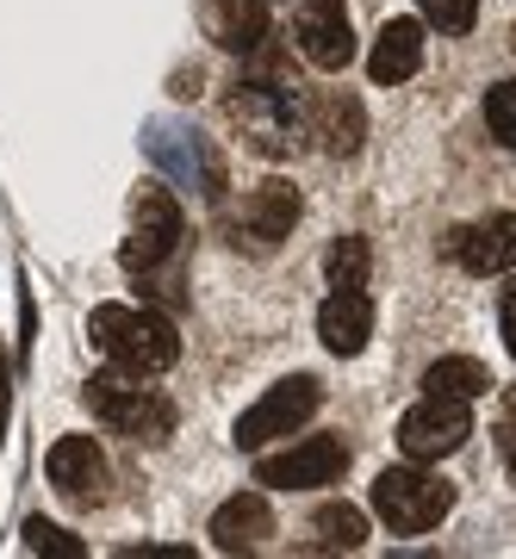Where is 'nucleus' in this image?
I'll return each mask as SVG.
<instances>
[{"label": "nucleus", "mask_w": 516, "mask_h": 559, "mask_svg": "<svg viewBox=\"0 0 516 559\" xmlns=\"http://www.w3.org/2000/svg\"><path fill=\"white\" fill-rule=\"evenodd\" d=\"M87 336L119 373H138V380H156V373H168L180 360L175 323L162 311H143V305H99L87 318Z\"/></svg>", "instance_id": "obj_1"}, {"label": "nucleus", "mask_w": 516, "mask_h": 559, "mask_svg": "<svg viewBox=\"0 0 516 559\" xmlns=\"http://www.w3.org/2000/svg\"><path fill=\"white\" fill-rule=\"evenodd\" d=\"M87 411H94L106 429H119L131 441H168L175 436V404L162 399L156 385H143L138 373H94L87 380Z\"/></svg>", "instance_id": "obj_2"}, {"label": "nucleus", "mask_w": 516, "mask_h": 559, "mask_svg": "<svg viewBox=\"0 0 516 559\" xmlns=\"http://www.w3.org/2000/svg\"><path fill=\"white\" fill-rule=\"evenodd\" d=\"M448 510H455V485L436 479V473H423L418 460L411 466H386L374 479V516L392 535H430Z\"/></svg>", "instance_id": "obj_3"}, {"label": "nucleus", "mask_w": 516, "mask_h": 559, "mask_svg": "<svg viewBox=\"0 0 516 559\" xmlns=\"http://www.w3.org/2000/svg\"><path fill=\"white\" fill-rule=\"evenodd\" d=\"M224 112H231V124H237L243 138H249V150H261V156H293L298 138H305V119L293 112V100L280 94L274 81H237L224 94Z\"/></svg>", "instance_id": "obj_4"}, {"label": "nucleus", "mask_w": 516, "mask_h": 559, "mask_svg": "<svg viewBox=\"0 0 516 559\" xmlns=\"http://www.w3.org/2000/svg\"><path fill=\"white\" fill-rule=\"evenodd\" d=\"M318 404H324V385L312 380V373H293V380L268 385V392H261V399L237 417V429H231V436H237L243 454H261L268 441L305 429V423L318 417Z\"/></svg>", "instance_id": "obj_5"}, {"label": "nucleus", "mask_w": 516, "mask_h": 559, "mask_svg": "<svg viewBox=\"0 0 516 559\" xmlns=\"http://www.w3.org/2000/svg\"><path fill=\"white\" fill-rule=\"evenodd\" d=\"M467 436H473L467 399H436V392H423V404H411V411L398 417V448H404V460H418V466L460 454Z\"/></svg>", "instance_id": "obj_6"}, {"label": "nucleus", "mask_w": 516, "mask_h": 559, "mask_svg": "<svg viewBox=\"0 0 516 559\" xmlns=\"http://www.w3.org/2000/svg\"><path fill=\"white\" fill-rule=\"evenodd\" d=\"M180 249V205L175 193L162 187V180H143L138 200H131V237H125V267L131 274H150V267H162V261Z\"/></svg>", "instance_id": "obj_7"}, {"label": "nucleus", "mask_w": 516, "mask_h": 559, "mask_svg": "<svg viewBox=\"0 0 516 559\" xmlns=\"http://www.w3.org/2000/svg\"><path fill=\"white\" fill-rule=\"evenodd\" d=\"M342 466H349L342 436H305V441H293L286 454H261L256 485H268V491H318V485L342 479Z\"/></svg>", "instance_id": "obj_8"}, {"label": "nucleus", "mask_w": 516, "mask_h": 559, "mask_svg": "<svg viewBox=\"0 0 516 559\" xmlns=\"http://www.w3.org/2000/svg\"><path fill=\"white\" fill-rule=\"evenodd\" d=\"M293 44L298 57L324 69V75H337L355 62V25H349V7L342 0H298L293 7Z\"/></svg>", "instance_id": "obj_9"}, {"label": "nucleus", "mask_w": 516, "mask_h": 559, "mask_svg": "<svg viewBox=\"0 0 516 559\" xmlns=\"http://www.w3.org/2000/svg\"><path fill=\"white\" fill-rule=\"evenodd\" d=\"M442 249L467 274H511L516 267V212H492V218H479V224H460V230H448Z\"/></svg>", "instance_id": "obj_10"}, {"label": "nucleus", "mask_w": 516, "mask_h": 559, "mask_svg": "<svg viewBox=\"0 0 516 559\" xmlns=\"http://www.w3.org/2000/svg\"><path fill=\"white\" fill-rule=\"evenodd\" d=\"M50 485H57V498H69V503H99L106 498V454L94 448V436H62L57 448H50Z\"/></svg>", "instance_id": "obj_11"}, {"label": "nucleus", "mask_w": 516, "mask_h": 559, "mask_svg": "<svg viewBox=\"0 0 516 559\" xmlns=\"http://www.w3.org/2000/svg\"><path fill=\"white\" fill-rule=\"evenodd\" d=\"M305 138L324 143V156H355L361 138H367V112H361L355 94H342V87H324L318 100H312V112H305Z\"/></svg>", "instance_id": "obj_12"}, {"label": "nucleus", "mask_w": 516, "mask_h": 559, "mask_svg": "<svg viewBox=\"0 0 516 559\" xmlns=\"http://www.w3.org/2000/svg\"><path fill=\"white\" fill-rule=\"evenodd\" d=\"M318 336L330 355H361L367 336H374V299H367V286H337L318 311Z\"/></svg>", "instance_id": "obj_13"}, {"label": "nucleus", "mask_w": 516, "mask_h": 559, "mask_svg": "<svg viewBox=\"0 0 516 559\" xmlns=\"http://www.w3.org/2000/svg\"><path fill=\"white\" fill-rule=\"evenodd\" d=\"M206 535H212L219 554H256L261 540L274 535V510H268L261 491H237V498H224L212 510V528Z\"/></svg>", "instance_id": "obj_14"}, {"label": "nucleus", "mask_w": 516, "mask_h": 559, "mask_svg": "<svg viewBox=\"0 0 516 559\" xmlns=\"http://www.w3.org/2000/svg\"><path fill=\"white\" fill-rule=\"evenodd\" d=\"M298 224V187H286V180H261L256 193L243 200L237 212V237H249L256 249H274L280 237H293Z\"/></svg>", "instance_id": "obj_15"}, {"label": "nucleus", "mask_w": 516, "mask_h": 559, "mask_svg": "<svg viewBox=\"0 0 516 559\" xmlns=\"http://www.w3.org/2000/svg\"><path fill=\"white\" fill-rule=\"evenodd\" d=\"M423 25L418 20H386L374 38V57H367V75L379 81V87H398V81H411L423 69Z\"/></svg>", "instance_id": "obj_16"}, {"label": "nucleus", "mask_w": 516, "mask_h": 559, "mask_svg": "<svg viewBox=\"0 0 516 559\" xmlns=\"http://www.w3.org/2000/svg\"><path fill=\"white\" fill-rule=\"evenodd\" d=\"M206 38L219 50H261L268 0H206Z\"/></svg>", "instance_id": "obj_17"}, {"label": "nucleus", "mask_w": 516, "mask_h": 559, "mask_svg": "<svg viewBox=\"0 0 516 559\" xmlns=\"http://www.w3.org/2000/svg\"><path fill=\"white\" fill-rule=\"evenodd\" d=\"M423 392H436V399H485L492 392V373L479 367L473 355H442L430 360V373H423Z\"/></svg>", "instance_id": "obj_18"}, {"label": "nucleus", "mask_w": 516, "mask_h": 559, "mask_svg": "<svg viewBox=\"0 0 516 559\" xmlns=\"http://www.w3.org/2000/svg\"><path fill=\"white\" fill-rule=\"evenodd\" d=\"M312 528H318V547H342V554L367 547V516H361L355 503H324L318 516H312Z\"/></svg>", "instance_id": "obj_19"}, {"label": "nucleus", "mask_w": 516, "mask_h": 559, "mask_svg": "<svg viewBox=\"0 0 516 559\" xmlns=\"http://www.w3.org/2000/svg\"><path fill=\"white\" fill-rule=\"evenodd\" d=\"M367 267H374V249H367V237H337V242H330V255H324V274H330V286H367Z\"/></svg>", "instance_id": "obj_20"}, {"label": "nucleus", "mask_w": 516, "mask_h": 559, "mask_svg": "<svg viewBox=\"0 0 516 559\" xmlns=\"http://www.w3.org/2000/svg\"><path fill=\"white\" fill-rule=\"evenodd\" d=\"M423 25H436L442 38H467L479 20V0H418Z\"/></svg>", "instance_id": "obj_21"}, {"label": "nucleus", "mask_w": 516, "mask_h": 559, "mask_svg": "<svg viewBox=\"0 0 516 559\" xmlns=\"http://www.w3.org/2000/svg\"><path fill=\"white\" fill-rule=\"evenodd\" d=\"M485 131L504 150H516V81H492L485 87Z\"/></svg>", "instance_id": "obj_22"}, {"label": "nucleus", "mask_w": 516, "mask_h": 559, "mask_svg": "<svg viewBox=\"0 0 516 559\" xmlns=\"http://www.w3.org/2000/svg\"><path fill=\"white\" fill-rule=\"evenodd\" d=\"M25 547H32V554H44V559H81V554H87L69 528H57V522H44V516L25 522Z\"/></svg>", "instance_id": "obj_23"}, {"label": "nucleus", "mask_w": 516, "mask_h": 559, "mask_svg": "<svg viewBox=\"0 0 516 559\" xmlns=\"http://www.w3.org/2000/svg\"><path fill=\"white\" fill-rule=\"evenodd\" d=\"M497 323H504V348L516 355V280L497 293Z\"/></svg>", "instance_id": "obj_24"}, {"label": "nucleus", "mask_w": 516, "mask_h": 559, "mask_svg": "<svg viewBox=\"0 0 516 559\" xmlns=\"http://www.w3.org/2000/svg\"><path fill=\"white\" fill-rule=\"evenodd\" d=\"M0 417H7V411H0Z\"/></svg>", "instance_id": "obj_25"}, {"label": "nucleus", "mask_w": 516, "mask_h": 559, "mask_svg": "<svg viewBox=\"0 0 516 559\" xmlns=\"http://www.w3.org/2000/svg\"><path fill=\"white\" fill-rule=\"evenodd\" d=\"M511 38H516V32H511Z\"/></svg>", "instance_id": "obj_26"}]
</instances>
